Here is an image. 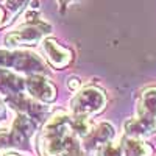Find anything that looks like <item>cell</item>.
<instances>
[{"mask_svg":"<svg viewBox=\"0 0 156 156\" xmlns=\"http://www.w3.org/2000/svg\"><path fill=\"white\" fill-rule=\"evenodd\" d=\"M0 69H12L23 73H45L47 66L36 53L20 50H0Z\"/></svg>","mask_w":156,"mask_h":156,"instance_id":"obj_3","label":"cell"},{"mask_svg":"<svg viewBox=\"0 0 156 156\" xmlns=\"http://www.w3.org/2000/svg\"><path fill=\"white\" fill-rule=\"evenodd\" d=\"M6 22V19H5V9L3 8H0V27Z\"/></svg>","mask_w":156,"mask_h":156,"instance_id":"obj_16","label":"cell"},{"mask_svg":"<svg viewBox=\"0 0 156 156\" xmlns=\"http://www.w3.org/2000/svg\"><path fill=\"white\" fill-rule=\"evenodd\" d=\"M80 87H81L80 78H76V76H69V78H67V89H69V90L75 92V90H80Z\"/></svg>","mask_w":156,"mask_h":156,"instance_id":"obj_15","label":"cell"},{"mask_svg":"<svg viewBox=\"0 0 156 156\" xmlns=\"http://www.w3.org/2000/svg\"><path fill=\"white\" fill-rule=\"evenodd\" d=\"M122 156H151L153 147L148 145L144 139L128 137L122 139Z\"/></svg>","mask_w":156,"mask_h":156,"instance_id":"obj_12","label":"cell"},{"mask_svg":"<svg viewBox=\"0 0 156 156\" xmlns=\"http://www.w3.org/2000/svg\"><path fill=\"white\" fill-rule=\"evenodd\" d=\"M0 156H2V154H0Z\"/></svg>","mask_w":156,"mask_h":156,"instance_id":"obj_20","label":"cell"},{"mask_svg":"<svg viewBox=\"0 0 156 156\" xmlns=\"http://www.w3.org/2000/svg\"><path fill=\"white\" fill-rule=\"evenodd\" d=\"M106 105V95L101 89L95 86H87L81 90L70 101L72 108V115H83V117H90L101 112Z\"/></svg>","mask_w":156,"mask_h":156,"instance_id":"obj_4","label":"cell"},{"mask_svg":"<svg viewBox=\"0 0 156 156\" xmlns=\"http://www.w3.org/2000/svg\"><path fill=\"white\" fill-rule=\"evenodd\" d=\"M42 50L48 64L55 69H62L70 64L72 51L66 47L59 45L55 39H42Z\"/></svg>","mask_w":156,"mask_h":156,"instance_id":"obj_8","label":"cell"},{"mask_svg":"<svg viewBox=\"0 0 156 156\" xmlns=\"http://www.w3.org/2000/svg\"><path fill=\"white\" fill-rule=\"evenodd\" d=\"M28 0H6V9L9 11V16H16L23 9Z\"/></svg>","mask_w":156,"mask_h":156,"instance_id":"obj_14","label":"cell"},{"mask_svg":"<svg viewBox=\"0 0 156 156\" xmlns=\"http://www.w3.org/2000/svg\"><path fill=\"white\" fill-rule=\"evenodd\" d=\"M3 156H19V154H14V153H6V154H3Z\"/></svg>","mask_w":156,"mask_h":156,"instance_id":"obj_19","label":"cell"},{"mask_svg":"<svg viewBox=\"0 0 156 156\" xmlns=\"http://www.w3.org/2000/svg\"><path fill=\"white\" fill-rule=\"evenodd\" d=\"M114 137H115L114 126L108 122H101V123L95 125L90 129V133L83 139V148L84 150H98L101 145L114 140Z\"/></svg>","mask_w":156,"mask_h":156,"instance_id":"obj_9","label":"cell"},{"mask_svg":"<svg viewBox=\"0 0 156 156\" xmlns=\"http://www.w3.org/2000/svg\"><path fill=\"white\" fill-rule=\"evenodd\" d=\"M50 31V25L37 20V22H25L22 27L16 28L5 36V42L8 47H20V45H33L41 41L45 33Z\"/></svg>","mask_w":156,"mask_h":156,"instance_id":"obj_5","label":"cell"},{"mask_svg":"<svg viewBox=\"0 0 156 156\" xmlns=\"http://www.w3.org/2000/svg\"><path fill=\"white\" fill-rule=\"evenodd\" d=\"M25 89V78L17 75L16 72L8 69H0V98L6 101L16 98L23 94Z\"/></svg>","mask_w":156,"mask_h":156,"instance_id":"obj_7","label":"cell"},{"mask_svg":"<svg viewBox=\"0 0 156 156\" xmlns=\"http://www.w3.org/2000/svg\"><path fill=\"white\" fill-rule=\"evenodd\" d=\"M98 156H122V144L119 142H108L98 148Z\"/></svg>","mask_w":156,"mask_h":156,"instance_id":"obj_13","label":"cell"},{"mask_svg":"<svg viewBox=\"0 0 156 156\" xmlns=\"http://www.w3.org/2000/svg\"><path fill=\"white\" fill-rule=\"evenodd\" d=\"M136 114L137 117L156 119V86L147 87L140 92L136 103Z\"/></svg>","mask_w":156,"mask_h":156,"instance_id":"obj_11","label":"cell"},{"mask_svg":"<svg viewBox=\"0 0 156 156\" xmlns=\"http://www.w3.org/2000/svg\"><path fill=\"white\" fill-rule=\"evenodd\" d=\"M41 156H84L80 137L73 133L72 117L66 112H56L44 125L37 140Z\"/></svg>","mask_w":156,"mask_h":156,"instance_id":"obj_1","label":"cell"},{"mask_svg":"<svg viewBox=\"0 0 156 156\" xmlns=\"http://www.w3.org/2000/svg\"><path fill=\"white\" fill-rule=\"evenodd\" d=\"M123 128H125V136L136 137V139H145L156 133V119L134 117V119H128Z\"/></svg>","mask_w":156,"mask_h":156,"instance_id":"obj_10","label":"cell"},{"mask_svg":"<svg viewBox=\"0 0 156 156\" xmlns=\"http://www.w3.org/2000/svg\"><path fill=\"white\" fill-rule=\"evenodd\" d=\"M3 115H5V106H3V103H2V98H0V120L3 119Z\"/></svg>","mask_w":156,"mask_h":156,"instance_id":"obj_17","label":"cell"},{"mask_svg":"<svg viewBox=\"0 0 156 156\" xmlns=\"http://www.w3.org/2000/svg\"><path fill=\"white\" fill-rule=\"evenodd\" d=\"M36 129V122L22 112L12 122L11 128H0V150L22 148L28 144Z\"/></svg>","mask_w":156,"mask_h":156,"instance_id":"obj_2","label":"cell"},{"mask_svg":"<svg viewBox=\"0 0 156 156\" xmlns=\"http://www.w3.org/2000/svg\"><path fill=\"white\" fill-rule=\"evenodd\" d=\"M58 2H59V5H61L62 8H66L70 2H73V0H58Z\"/></svg>","mask_w":156,"mask_h":156,"instance_id":"obj_18","label":"cell"},{"mask_svg":"<svg viewBox=\"0 0 156 156\" xmlns=\"http://www.w3.org/2000/svg\"><path fill=\"white\" fill-rule=\"evenodd\" d=\"M25 90L28 95L41 103H51L56 98V87L44 73H31L25 78Z\"/></svg>","mask_w":156,"mask_h":156,"instance_id":"obj_6","label":"cell"}]
</instances>
